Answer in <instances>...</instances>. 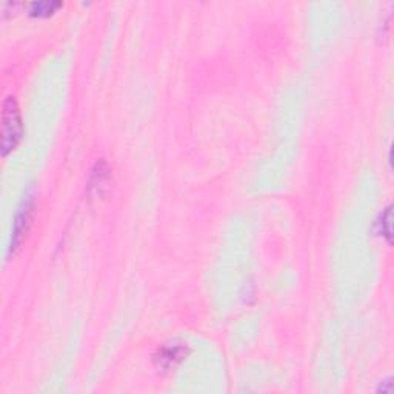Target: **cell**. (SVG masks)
<instances>
[{"instance_id": "cell-2", "label": "cell", "mask_w": 394, "mask_h": 394, "mask_svg": "<svg viewBox=\"0 0 394 394\" xmlns=\"http://www.w3.org/2000/svg\"><path fill=\"white\" fill-rule=\"evenodd\" d=\"M33 214H34V197L26 196L19 208L16 219H14V228L10 242V255H16L22 245H24L29 233V228L33 225Z\"/></svg>"}, {"instance_id": "cell-1", "label": "cell", "mask_w": 394, "mask_h": 394, "mask_svg": "<svg viewBox=\"0 0 394 394\" xmlns=\"http://www.w3.org/2000/svg\"><path fill=\"white\" fill-rule=\"evenodd\" d=\"M24 137V121L16 98L8 96L2 105V156L6 158Z\"/></svg>"}, {"instance_id": "cell-4", "label": "cell", "mask_w": 394, "mask_h": 394, "mask_svg": "<svg viewBox=\"0 0 394 394\" xmlns=\"http://www.w3.org/2000/svg\"><path fill=\"white\" fill-rule=\"evenodd\" d=\"M391 220H393V213L391 206L385 208V211L379 214V218L374 222V234L381 236L386 242H391Z\"/></svg>"}, {"instance_id": "cell-5", "label": "cell", "mask_w": 394, "mask_h": 394, "mask_svg": "<svg viewBox=\"0 0 394 394\" xmlns=\"http://www.w3.org/2000/svg\"><path fill=\"white\" fill-rule=\"evenodd\" d=\"M61 2H50V0H43V2H33L29 5V16L33 17H50L51 14H54L59 8H62Z\"/></svg>"}, {"instance_id": "cell-3", "label": "cell", "mask_w": 394, "mask_h": 394, "mask_svg": "<svg viewBox=\"0 0 394 394\" xmlns=\"http://www.w3.org/2000/svg\"><path fill=\"white\" fill-rule=\"evenodd\" d=\"M185 358H187V347L183 344H173V345H165L162 347L158 354H156V363L159 368H174L177 363H181Z\"/></svg>"}]
</instances>
